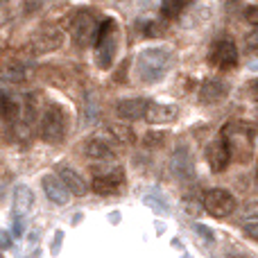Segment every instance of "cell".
Masks as SVG:
<instances>
[{
  "instance_id": "1",
  "label": "cell",
  "mask_w": 258,
  "mask_h": 258,
  "mask_svg": "<svg viewBox=\"0 0 258 258\" xmlns=\"http://www.w3.org/2000/svg\"><path fill=\"white\" fill-rule=\"evenodd\" d=\"M170 54L168 48H147L141 52L136 61V73H138V80L145 82V84H152V82H159L161 77L168 73L170 68Z\"/></svg>"
},
{
  "instance_id": "2",
  "label": "cell",
  "mask_w": 258,
  "mask_h": 258,
  "mask_svg": "<svg viewBox=\"0 0 258 258\" xmlns=\"http://www.w3.org/2000/svg\"><path fill=\"white\" fill-rule=\"evenodd\" d=\"M66 113L57 104H48L39 116V134L43 141L48 143H59L66 136Z\"/></svg>"
},
{
  "instance_id": "3",
  "label": "cell",
  "mask_w": 258,
  "mask_h": 258,
  "mask_svg": "<svg viewBox=\"0 0 258 258\" xmlns=\"http://www.w3.org/2000/svg\"><path fill=\"white\" fill-rule=\"evenodd\" d=\"M204 209L213 218H227L236 211V200L231 192L222 190V188H213V190L204 192Z\"/></svg>"
},
{
  "instance_id": "4",
  "label": "cell",
  "mask_w": 258,
  "mask_h": 258,
  "mask_svg": "<svg viewBox=\"0 0 258 258\" xmlns=\"http://www.w3.org/2000/svg\"><path fill=\"white\" fill-rule=\"evenodd\" d=\"M95 30H98V25H95L93 14H89V12H80V14L75 16V21H73V25H71L73 43L80 45V48L89 45V43H91V39L95 36Z\"/></svg>"
},
{
  "instance_id": "5",
  "label": "cell",
  "mask_w": 258,
  "mask_h": 258,
  "mask_svg": "<svg viewBox=\"0 0 258 258\" xmlns=\"http://www.w3.org/2000/svg\"><path fill=\"white\" fill-rule=\"evenodd\" d=\"M63 45V32L57 27H41L34 36H32V48L34 52L45 54V52H54Z\"/></svg>"
},
{
  "instance_id": "6",
  "label": "cell",
  "mask_w": 258,
  "mask_h": 258,
  "mask_svg": "<svg viewBox=\"0 0 258 258\" xmlns=\"http://www.w3.org/2000/svg\"><path fill=\"white\" fill-rule=\"evenodd\" d=\"M211 61L220 68H233L238 63V48L233 41L220 39L211 48Z\"/></svg>"
},
{
  "instance_id": "7",
  "label": "cell",
  "mask_w": 258,
  "mask_h": 258,
  "mask_svg": "<svg viewBox=\"0 0 258 258\" xmlns=\"http://www.w3.org/2000/svg\"><path fill=\"white\" fill-rule=\"evenodd\" d=\"M34 195L27 186H16L14 190V224H16V236L23 233V218L30 213Z\"/></svg>"
},
{
  "instance_id": "8",
  "label": "cell",
  "mask_w": 258,
  "mask_h": 258,
  "mask_svg": "<svg viewBox=\"0 0 258 258\" xmlns=\"http://www.w3.org/2000/svg\"><path fill=\"white\" fill-rule=\"evenodd\" d=\"M125 183V170L118 165V168L109 170V172H102V174H95L93 179V190L98 195H113L118 188Z\"/></svg>"
},
{
  "instance_id": "9",
  "label": "cell",
  "mask_w": 258,
  "mask_h": 258,
  "mask_svg": "<svg viewBox=\"0 0 258 258\" xmlns=\"http://www.w3.org/2000/svg\"><path fill=\"white\" fill-rule=\"evenodd\" d=\"M170 170L177 179H192L195 177V165H192V156H190V150L186 145H179L174 150L172 159H170Z\"/></svg>"
},
{
  "instance_id": "10",
  "label": "cell",
  "mask_w": 258,
  "mask_h": 258,
  "mask_svg": "<svg viewBox=\"0 0 258 258\" xmlns=\"http://www.w3.org/2000/svg\"><path fill=\"white\" fill-rule=\"evenodd\" d=\"M41 186H43V192L45 197H48L52 204H68V200H71V192H68V188L61 183V179L57 177V174H45L43 179H41Z\"/></svg>"
},
{
  "instance_id": "11",
  "label": "cell",
  "mask_w": 258,
  "mask_h": 258,
  "mask_svg": "<svg viewBox=\"0 0 258 258\" xmlns=\"http://www.w3.org/2000/svg\"><path fill=\"white\" fill-rule=\"evenodd\" d=\"M179 116V109L174 104H163V102H147L145 116L147 122L152 125H165V122H172Z\"/></svg>"
},
{
  "instance_id": "12",
  "label": "cell",
  "mask_w": 258,
  "mask_h": 258,
  "mask_svg": "<svg viewBox=\"0 0 258 258\" xmlns=\"http://www.w3.org/2000/svg\"><path fill=\"white\" fill-rule=\"evenodd\" d=\"M206 159H209V165H211L213 172H222V170H227V165L231 163V154H229L227 143H224L222 138L213 141L209 145V150H206Z\"/></svg>"
},
{
  "instance_id": "13",
  "label": "cell",
  "mask_w": 258,
  "mask_h": 258,
  "mask_svg": "<svg viewBox=\"0 0 258 258\" xmlns=\"http://www.w3.org/2000/svg\"><path fill=\"white\" fill-rule=\"evenodd\" d=\"M116 32L113 34H107L102 39H98V45H95V54H98V63L100 68H109L116 57Z\"/></svg>"
},
{
  "instance_id": "14",
  "label": "cell",
  "mask_w": 258,
  "mask_h": 258,
  "mask_svg": "<svg viewBox=\"0 0 258 258\" xmlns=\"http://www.w3.org/2000/svg\"><path fill=\"white\" fill-rule=\"evenodd\" d=\"M145 109H147V100L134 98V100H122V102H118L116 113L122 120H138V118L145 116Z\"/></svg>"
},
{
  "instance_id": "15",
  "label": "cell",
  "mask_w": 258,
  "mask_h": 258,
  "mask_svg": "<svg viewBox=\"0 0 258 258\" xmlns=\"http://www.w3.org/2000/svg\"><path fill=\"white\" fill-rule=\"evenodd\" d=\"M59 179H61V183L68 188V192H71V195H80V197L86 195L84 179H82L80 174L71 168V165H61V168H59Z\"/></svg>"
},
{
  "instance_id": "16",
  "label": "cell",
  "mask_w": 258,
  "mask_h": 258,
  "mask_svg": "<svg viewBox=\"0 0 258 258\" xmlns=\"http://www.w3.org/2000/svg\"><path fill=\"white\" fill-rule=\"evenodd\" d=\"M86 156L91 161H111L113 159V150L104 138H93L86 145Z\"/></svg>"
},
{
  "instance_id": "17",
  "label": "cell",
  "mask_w": 258,
  "mask_h": 258,
  "mask_svg": "<svg viewBox=\"0 0 258 258\" xmlns=\"http://www.w3.org/2000/svg\"><path fill=\"white\" fill-rule=\"evenodd\" d=\"M224 93H227V86H224L220 80H209V82H204V84L200 86V100L204 104L218 102Z\"/></svg>"
},
{
  "instance_id": "18",
  "label": "cell",
  "mask_w": 258,
  "mask_h": 258,
  "mask_svg": "<svg viewBox=\"0 0 258 258\" xmlns=\"http://www.w3.org/2000/svg\"><path fill=\"white\" fill-rule=\"evenodd\" d=\"M21 113V104L12 98V95H0V118L3 120H16Z\"/></svg>"
},
{
  "instance_id": "19",
  "label": "cell",
  "mask_w": 258,
  "mask_h": 258,
  "mask_svg": "<svg viewBox=\"0 0 258 258\" xmlns=\"http://www.w3.org/2000/svg\"><path fill=\"white\" fill-rule=\"evenodd\" d=\"M107 132L111 134L116 141L125 143V145H132V143H136V134H134L129 127H125V125H109Z\"/></svg>"
},
{
  "instance_id": "20",
  "label": "cell",
  "mask_w": 258,
  "mask_h": 258,
  "mask_svg": "<svg viewBox=\"0 0 258 258\" xmlns=\"http://www.w3.org/2000/svg\"><path fill=\"white\" fill-rule=\"evenodd\" d=\"M163 143H165V134H161V132H147L145 138H143V145L150 147V150H156Z\"/></svg>"
},
{
  "instance_id": "21",
  "label": "cell",
  "mask_w": 258,
  "mask_h": 258,
  "mask_svg": "<svg viewBox=\"0 0 258 258\" xmlns=\"http://www.w3.org/2000/svg\"><path fill=\"white\" fill-rule=\"evenodd\" d=\"M181 7H183V0H163V14L165 16H177Z\"/></svg>"
},
{
  "instance_id": "22",
  "label": "cell",
  "mask_w": 258,
  "mask_h": 258,
  "mask_svg": "<svg viewBox=\"0 0 258 258\" xmlns=\"http://www.w3.org/2000/svg\"><path fill=\"white\" fill-rule=\"evenodd\" d=\"M242 229H245V233L251 238V240H256V222H247Z\"/></svg>"
},
{
  "instance_id": "23",
  "label": "cell",
  "mask_w": 258,
  "mask_h": 258,
  "mask_svg": "<svg viewBox=\"0 0 258 258\" xmlns=\"http://www.w3.org/2000/svg\"><path fill=\"white\" fill-rule=\"evenodd\" d=\"M145 204H150V206H156L159 211H165V204L163 202H159L156 197H145Z\"/></svg>"
},
{
  "instance_id": "24",
  "label": "cell",
  "mask_w": 258,
  "mask_h": 258,
  "mask_svg": "<svg viewBox=\"0 0 258 258\" xmlns=\"http://www.w3.org/2000/svg\"><path fill=\"white\" fill-rule=\"evenodd\" d=\"M147 36H159L161 34V25H156V23H150L147 25V32H145Z\"/></svg>"
},
{
  "instance_id": "25",
  "label": "cell",
  "mask_w": 258,
  "mask_h": 258,
  "mask_svg": "<svg viewBox=\"0 0 258 258\" xmlns=\"http://www.w3.org/2000/svg\"><path fill=\"white\" fill-rule=\"evenodd\" d=\"M247 21L251 23V25H256L258 23V16H256V7L251 5V7H247Z\"/></svg>"
},
{
  "instance_id": "26",
  "label": "cell",
  "mask_w": 258,
  "mask_h": 258,
  "mask_svg": "<svg viewBox=\"0 0 258 258\" xmlns=\"http://www.w3.org/2000/svg\"><path fill=\"white\" fill-rule=\"evenodd\" d=\"M197 231H200L202 236H206V238H209V240H213V233L209 231V227H202V224H200V227H197Z\"/></svg>"
},
{
  "instance_id": "27",
  "label": "cell",
  "mask_w": 258,
  "mask_h": 258,
  "mask_svg": "<svg viewBox=\"0 0 258 258\" xmlns=\"http://www.w3.org/2000/svg\"><path fill=\"white\" fill-rule=\"evenodd\" d=\"M5 3H7V0H0V5H5Z\"/></svg>"
},
{
  "instance_id": "28",
  "label": "cell",
  "mask_w": 258,
  "mask_h": 258,
  "mask_svg": "<svg viewBox=\"0 0 258 258\" xmlns=\"http://www.w3.org/2000/svg\"><path fill=\"white\" fill-rule=\"evenodd\" d=\"M0 258H3V256H0Z\"/></svg>"
}]
</instances>
